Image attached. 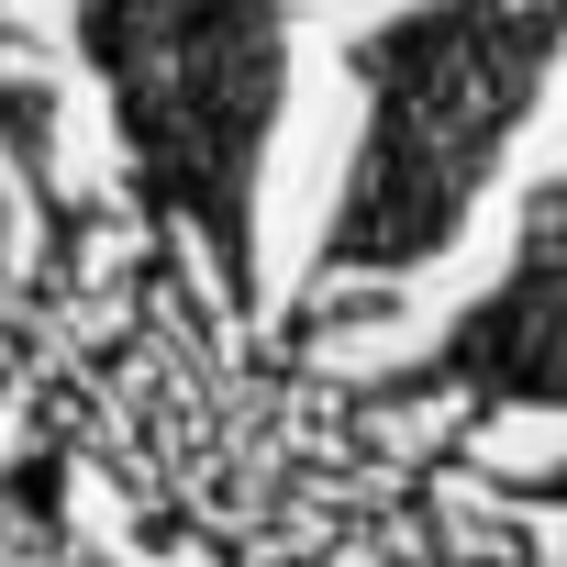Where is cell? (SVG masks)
<instances>
[{"instance_id":"cell-2","label":"cell","mask_w":567,"mask_h":567,"mask_svg":"<svg viewBox=\"0 0 567 567\" xmlns=\"http://www.w3.org/2000/svg\"><path fill=\"white\" fill-rule=\"evenodd\" d=\"M412 390H467V401H567V189L523 212V256L501 301L456 323L445 357L412 368Z\"/></svg>"},{"instance_id":"cell-1","label":"cell","mask_w":567,"mask_h":567,"mask_svg":"<svg viewBox=\"0 0 567 567\" xmlns=\"http://www.w3.org/2000/svg\"><path fill=\"white\" fill-rule=\"evenodd\" d=\"M567 12L556 0H423L390 34L357 45V90H368V145H357V189L334 200V245L323 278L368 267H423L456 245L467 200L489 189L501 145L523 134L545 56H556Z\"/></svg>"},{"instance_id":"cell-3","label":"cell","mask_w":567,"mask_h":567,"mask_svg":"<svg viewBox=\"0 0 567 567\" xmlns=\"http://www.w3.org/2000/svg\"><path fill=\"white\" fill-rule=\"evenodd\" d=\"M556 12H567V0H556Z\"/></svg>"}]
</instances>
